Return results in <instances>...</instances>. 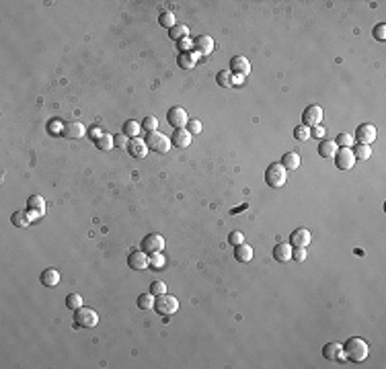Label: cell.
Listing matches in <instances>:
<instances>
[{"mask_svg": "<svg viewBox=\"0 0 386 369\" xmlns=\"http://www.w3.org/2000/svg\"><path fill=\"white\" fill-rule=\"evenodd\" d=\"M353 156H355V160H368L372 156V148L368 144H357L353 148Z\"/></svg>", "mask_w": 386, "mask_h": 369, "instance_id": "obj_32", "label": "cell"}, {"mask_svg": "<svg viewBox=\"0 0 386 369\" xmlns=\"http://www.w3.org/2000/svg\"><path fill=\"white\" fill-rule=\"evenodd\" d=\"M154 299H156V295H152V293H142L140 297H138V308L140 310H152Z\"/></svg>", "mask_w": 386, "mask_h": 369, "instance_id": "obj_30", "label": "cell"}, {"mask_svg": "<svg viewBox=\"0 0 386 369\" xmlns=\"http://www.w3.org/2000/svg\"><path fill=\"white\" fill-rule=\"evenodd\" d=\"M99 324V314H96L93 308L80 306L78 310H74V326L80 328H95Z\"/></svg>", "mask_w": 386, "mask_h": 369, "instance_id": "obj_4", "label": "cell"}, {"mask_svg": "<svg viewBox=\"0 0 386 369\" xmlns=\"http://www.w3.org/2000/svg\"><path fill=\"white\" fill-rule=\"evenodd\" d=\"M128 267L134 269V271H144L148 269V254L144 250H134L128 254Z\"/></svg>", "mask_w": 386, "mask_h": 369, "instance_id": "obj_13", "label": "cell"}, {"mask_svg": "<svg viewBox=\"0 0 386 369\" xmlns=\"http://www.w3.org/2000/svg\"><path fill=\"white\" fill-rule=\"evenodd\" d=\"M95 146L101 150V152H109V150L113 148V135H109V133H103L99 140L95 142Z\"/></svg>", "mask_w": 386, "mask_h": 369, "instance_id": "obj_31", "label": "cell"}, {"mask_svg": "<svg viewBox=\"0 0 386 369\" xmlns=\"http://www.w3.org/2000/svg\"><path fill=\"white\" fill-rule=\"evenodd\" d=\"M142 129H144L146 133H148V131H156V129H158V119L152 117V115L144 117V121H142Z\"/></svg>", "mask_w": 386, "mask_h": 369, "instance_id": "obj_38", "label": "cell"}, {"mask_svg": "<svg viewBox=\"0 0 386 369\" xmlns=\"http://www.w3.org/2000/svg\"><path fill=\"white\" fill-rule=\"evenodd\" d=\"M154 310L160 314V316H173L179 310V299L171 293H162V295H156L154 299Z\"/></svg>", "mask_w": 386, "mask_h": 369, "instance_id": "obj_5", "label": "cell"}, {"mask_svg": "<svg viewBox=\"0 0 386 369\" xmlns=\"http://www.w3.org/2000/svg\"><path fill=\"white\" fill-rule=\"evenodd\" d=\"M343 351H345V359L353 361V363H362L368 359L370 355V347L364 338L360 336H351L345 340V345H343Z\"/></svg>", "mask_w": 386, "mask_h": 369, "instance_id": "obj_1", "label": "cell"}, {"mask_svg": "<svg viewBox=\"0 0 386 369\" xmlns=\"http://www.w3.org/2000/svg\"><path fill=\"white\" fill-rule=\"evenodd\" d=\"M158 23H160V27H167V29H173V27L177 25V17L173 15L171 10H162L160 15H158Z\"/></svg>", "mask_w": 386, "mask_h": 369, "instance_id": "obj_28", "label": "cell"}, {"mask_svg": "<svg viewBox=\"0 0 386 369\" xmlns=\"http://www.w3.org/2000/svg\"><path fill=\"white\" fill-rule=\"evenodd\" d=\"M193 49H195L199 56H210L214 51V39L210 35H199L193 39Z\"/></svg>", "mask_w": 386, "mask_h": 369, "instance_id": "obj_15", "label": "cell"}, {"mask_svg": "<svg viewBox=\"0 0 386 369\" xmlns=\"http://www.w3.org/2000/svg\"><path fill=\"white\" fill-rule=\"evenodd\" d=\"M39 283L46 285V287H56L60 283V273H58V269H46L39 275Z\"/></svg>", "mask_w": 386, "mask_h": 369, "instance_id": "obj_22", "label": "cell"}, {"mask_svg": "<svg viewBox=\"0 0 386 369\" xmlns=\"http://www.w3.org/2000/svg\"><path fill=\"white\" fill-rule=\"evenodd\" d=\"M292 135H294L298 142H306L310 138V127H306V125H302V123H300V125H296L292 129Z\"/></svg>", "mask_w": 386, "mask_h": 369, "instance_id": "obj_33", "label": "cell"}, {"mask_svg": "<svg viewBox=\"0 0 386 369\" xmlns=\"http://www.w3.org/2000/svg\"><path fill=\"white\" fill-rule=\"evenodd\" d=\"M142 250L150 256V254H156V252H162L164 250V238L160 234H156V232H152V234H146L142 238Z\"/></svg>", "mask_w": 386, "mask_h": 369, "instance_id": "obj_6", "label": "cell"}, {"mask_svg": "<svg viewBox=\"0 0 386 369\" xmlns=\"http://www.w3.org/2000/svg\"><path fill=\"white\" fill-rule=\"evenodd\" d=\"M128 154L132 156V158H144L146 154H148V146H146V142L142 140V138H134V140H130V144H128Z\"/></svg>", "mask_w": 386, "mask_h": 369, "instance_id": "obj_19", "label": "cell"}, {"mask_svg": "<svg viewBox=\"0 0 386 369\" xmlns=\"http://www.w3.org/2000/svg\"><path fill=\"white\" fill-rule=\"evenodd\" d=\"M167 121L173 129H179V127H187V121H189V115L183 107H171L169 113H167Z\"/></svg>", "mask_w": 386, "mask_h": 369, "instance_id": "obj_10", "label": "cell"}, {"mask_svg": "<svg viewBox=\"0 0 386 369\" xmlns=\"http://www.w3.org/2000/svg\"><path fill=\"white\" fill-rule=\"evenodd\" d=\"M169 37L179 43V41H183V39L189 37V27L187 25H175L173 29H169Z\"/></svg>", "mask_w": 386, "mask_h": 369, "instance_id": "obj_27", "label": "cell"}, {"mask_svg": "<svg viewBox=\"0 0 386 369\" xmlns=\"http://www.w3.org/2000/svg\"><path fill=\"white\" fill-rule=\"evenodd\" d=\"M353 140L357 144H372L376 140V127L372 125V123H364V125H360L355 129V135H353Z\"/></svg>", "mask_w": 386, "mask_h": 369, "instance_id": "obj_11", "label": "cell"}, {"mask_svg": "<svg viewBox=\"0 0 386 369\" xmlns=\"http://www.w3.org/2000/svg\"><path fill=\"white\" fill-rule=\"evenodd\" d=\"M228 72H230L232 76L246 78V76L251 74V62H249V58H244V56H234V58L230 60Z\"/></svg>", "mask_w": 386, "mask_h": 369, "instance_id": "obj_8", "label": "cell"}, {"mask_svg": "<svg viewBox=\"0 0 386 369\" xmlns=\"http://www.w3.org/2000/svg\"><path fill=\"white\" fill-rule=\"evenodd\" d=\"M228 242H230L232 246H239V244H242V242H244V234H242L241 230H234V232H230Z\"/></svg>", "mask_w": 386, "mask_h": 369, "instance_id": "obj_41", "label": "cell"}, {"mask_svg": "<svg viewBox=\"0 0 386 369\" xmlns=\"http://www.w3.org/2000/svg\"><path fill=\"white\" fill-rule=\"evenodd\" d=\"M140 131H142V123H138V121H134V119H128V121L121 125V133L128 135L130 140L138 138V135H140Z\"/></svg>", "mask_w": 386, "mask_h": 369, "instance_id": "obj_24", "label": "cell"}, {"mask_svg": "<svg viewBox=\"0 0 386 369\" xmlns=\"http://www.w3.org/2000/svg\"><path fill=\"white\" fill-rule=\"evenodd\" d=\"M292 258L296 263L306 261V248H300V246H292Z\"/></svg>", "mask_w": 386, "mask_h": 369, "instance_id": "obj_44", "label": "cell"}, {"mask_svg": "<svg viewBox=\"0 0 386 369\" xmlns=\"http://www.w3.org/2000/svg\"><path fill=\"white\" fill-rule=\"evenodd\" d=\"M335 144H337V146H341V148H351V146L355 144V140H353V135H351V133H339V135H337V140H335Z\"/></svg>", "mask_w": 386, "mask_h": 369, "instance_id": "obj_37", "label": "cell"}, {"mask_svg": "<svg viewBox=\"0 0 386 369\" xmlns=\"http://www.w3.org/2000/svg\"><path fill=\"white\" fill-rule=\"evenodd\" d=\"M234 258L239 263H251L253 261V246H249L246 242L234 246Z\"/></svg>", "mask_w": 386, "mask_h": 369, "instance_id": "obj_21", "label": "cell"}, {"mask_svg": "<svg viewBox=\"0 0 386 369\" xmlns=\"http://www.w3.org/2000/svg\"><path fill=\"white\" fill-rule=\"evenodd\" d=\"M148 269H152V271H160L162 267H164V256H162V252H156V254H150L148 256Z\"/></svg>", "mask_w": 386, "mask_h": 369, "instance_id": "obj_35", "label": "cell"}, {"mask_svg": "<svg viewBox=\"0 0 386 369\" xmlns=\"http://www.w3.org/2000/svg\"><path fill=\"white\" fill-rule=\"evenodd\" d=\"M179 47H181L183 51H189V47H193V41L187 37V39H183V41H179Z\"/></svg>", "mask_w": 386, "mask_h": 369, "instance_id": "obj_47", "label": "cell"}, {"mask_svg": "<svg viewBox=\"0 0 386 369\" xmlns=\"http://www.w3.org/2000/svg\"><path fill=\"white\" fill-rule=\"evenodd\" d=\"M150 293H152V295H162V293H167V283L154 281L152 285H150Z\"/></svg>", "mask_w": 386, "mask_h": 369, "instance_id": "obj_42", "label": "cell"}, {"mask_svg": "<svg viewBox=\"0 0 386 369\" xmlns=\"http://www.w3.org/2000/svg\"><path fill=\"white\" fill-rule=\"evenodd\" d=\"M148 150H152V152H158V154H167L169 150H171V138L169 135H164L162 131H148L146 133V138H144Z\"/></svg>", "mask_w": 386, "mask_h": 369, "instance_id": "obj_2", "label": "cell"}, {"mask_svg": "<svg viewBox=\"0 0 386 369\" xmlns=\"http://www.w3.org/2000/svg\"><path fill=\"white\" fill-rule=\"evenodd\" d=\"M372 35H374L378 41H384L386 39V23H378L374 29H372Z\"/></svg>", "mask_w": 386, "mask_h": 369, "instance_id": "obj_43", "label": "cell"}, {"mask_svg": "<svg viewBox=\"0 0 386 369\" xmlns=\"http://www.w3.org/2000/svg\"><path fill=\"white\" fill-rule=\"evenodd\" d=\"M339 146L335 144V140H321L319 144V156L321 158H333L337 154Z\"/></svg>", "mask_w": 386, "mask_h": 369, "instance_id": "obj_23", "label": "cell"}, {"mask_svg": "<svg viewBox=\"0 0 386 369\" xmlns=\"http://www.w3.org/2000/svg\"><path fill=\"white\" fill-rule=\"evenodd\" d=\"M312 240V234L306 228H298L290 234V244L292 246H300V248H308V244Z\"/></svg>", "mask_w": 386, "mask_h": 369, "instance_id": "obj_14", "label": "cell"}, {"mask_svg": "<svg viewBox=\"0 0 386 369\" xmlns=\"http://www.w3.org/2000/svg\"><path fill=\"white\" fill-rule=\"evenodd\" d=\"M323 357L329 361H345V351L341 343H327L323 347Z\"/></svg>", "mask_w": 386, "mask_h": 369, "instance_id": "obj_12", "label": "cell"}, {"mask_svg": "<svg viewBox=\"0 0 386 369\" xmlns=\"http://www.w3.org/2000/svg\"><path fill=\"white\" fill-rule=\"evenodd\" d=\"M27 211H37L39 215L46 213V199L41 195H31L27 199Z\"/></svg>", "mask_w": 386, "mask_h": 369, "instance_id": "obj_25", "label": "cell"}, {"mask_svg": "<svg viewBox=\"0 0 386 369\" xmlns=\"http://www.w3.org/2000/svg\"><path fill=\"white\" fill-rule=\"evenodd\" d=\"M201 129H203V125H201L199 119H189V121H187V131H189L191 135L201 133Z\"/></svg>", "mask_w": 386, "mask_h": 369, "instance_id": "obj_39", "label": "cell"}, {"mask_svg": "<svg viewBox=\"0 0 386 369\" xmlns=\"http://www.w3.org/2000/svg\"><path fill=\"white\" fill-rule=\"evenodd\" d=\"M273 258H275V261H280V263L292 261V244H288V242L275 244L273 246Z\"/></svg>", "mask_w": 386, "mask_h": 369, "instance_id": "obj_20", "label": "cell"}, {"mask_svg": "<svg viewBox=\"0 0 386 369\" xmlns=\"http://www.w3.org/2000/svg\"><path fill=\"white\" fill-rule=\"evenodd\" d=\"M310 138L325 140V127H323V125H314V127H310Z\"/></svg>", "mask_w": 386, "mask_h": 369, "instance_id": "obj_45", "label": "cell"}, {"mask_svg": "<svg viewBox=\"0 0 386 369\" xmlns=\"http://www.w3.org/2000/svg\"><path fill=\"white\" fill-rule=\"evenodd\" d=\"M62 135L64 138H70V140H78L85 135V125L80 121H68L62 125Z\"/></svg>", "mask_w": 386, "mask_h": 369, "instance_id": "obj_17", "label": "cell"}, {"mask_svg": "<svg viewBox=\"0 0 386 369\" xmlns=\"http://www.w3.org/2000/svg\"><path fill=\"white\" fill-rule=\"evenodd\" d=\"M197 60H199V53L197 51H193V49L181 51L177 56V66L183 68V70H193V68H195V64H197Z\"/></svg>", "mask_w": 386, "mask_h": 369, "instance_id": "obj_16", "label": "cell"}, {"mask_svg": "<svg viewBox=\"0 0 386 369\" xmlns=\"http://www.w3.org/2000/svg\"><path fill=\"white\" fill-rule=\"evenodd\" d=\"M300 156H298V152H286L284 156H282V166L286 168V170H296V168H300Z\"/></svg>", "mask_w": 386, "mask_h": 369, "instance_id": "obj_26", "label": "cell"}, {"mask_svg": "<svg viewBox=\"0 0 386 369\" xmlns=\"http://www.w3.org/2000/svg\"><path fill=\"white\" fill-rule=\"evenodd\" d=\"M333 158H335V166L339 170H351L355 164V156H353L351 148H339Z\"/></svg>", "mask_w": 386, "mask_h": 369, "instance_id": "obj_9", "label": "cell"}, {"mask_svg": "<svg viewBox=\"0 0 386 369\" xmlns=\"http://www.w3.org/2000/svg\"><path fill=\"white\" fill-rule=\"evenodd\" d=\"M191 140H193V135L187 131V127H179V129L173 131L171 144L177 146V148H189L191 146Z\"/></svg>", "mask_w": 386, "mask_h": 369, "instance_id": "obj_18", "label": "cell"}, {"mask_svg": "<svg viewBox=\"0 0 386 369\" xmlns=\"http://www.w3.org/2000/svg\"><path fill=\"white\" fill-rule=\"evenodd\" d=\"M288 181V170L282 166L280 162H273L265 168V183L271 187V189H280L284 187Z\"/></svg>", "mask_w": 386, "mask_h": 369, "instance_id": "obj_3", "label": "cell"}, {"mask_svg": "<svg viewBox=\"0 0 386 369\" xmlns=\"http://www.w3.org/2000/svg\"><path fill=\"white\" fill-rule=\"evenodd\" d=\"M80 306H82V297H80L78 293H68V295H66V308H68V310L74 312V310H78Z\"/></svg>", "mask_w": 386, "mask_h": 369, "instance_id": "obj_36", "label": "cell"}, {"mask_svg": "<svg viewBox=\"0 0 386 369\" xmlns=\"http://www.w3.org/2000/svg\"><path fill=\"white\" fill-rule=\"evenodd\" d=\"M323 109L319 105H308L304 109V113H302V125H306V127H314V125H321L323 123Z\"/></svg>", "mask_w": 386, "mask_h": 369, "instance_id": "obj_7", "label": "cell"}, {"mask_svg": "<svg viewBox=\"0 0 386 369\" xmlns=\"http://www.w3.org/2000/svg\"><path fill=\"white\" fill-rule=\"evenodd\" d=\"M10 222H12V226H17V228H27L31 224L27 211H15V213H12V217H10Z\"/></svg>", "mask_w": 386, "mask_h": 369, "instance_id": "obj_29", "label": "cell"}, {"mask_svg": "<svg viewBox=\"0 0 386 369\" xmlns=\"http://www.w3.org/2000/svg\"><path fill=\"white\" fill-rule=\"evenodd\" d=\"M89 135H91V140H93V142H96V140H99L101 135H103V131H101L99 127H91V129H89Z\"/></svg>", "mask_w": 386, "mask_h": 369, "instance_id": "obj_46", "label": "cell"}, {"mask_svg": "<svg viewBox=\"0 0 386 369\" xmlns=\"http://www.w3.org/2000/svg\"><path fill=\"white\" fill-rule=\"evenodd\" d=\"M216 82H218V86L228 88V86H232V74L228 70H220L216 74Z\"/></svg>", "mask_w": 386, "mask_h": 369, "instance_id": "obj_34", "label": "cell"}, {"mask_svg": "<svg viewBox=\"0 0 386 369\" xmlns=\"http://www.w3.org/2000/svg\"><path fill=\"white\" fill-rule=\"evenodd\" d=\"M128 144H130V138H128V135H123V133L113 135V146H115V148L126 150V148H128Z\"/></svg>", "mask_w": 386, "mask_h": 369, "instance_id": "obj_40", "label": "cell"}]
</instances>
